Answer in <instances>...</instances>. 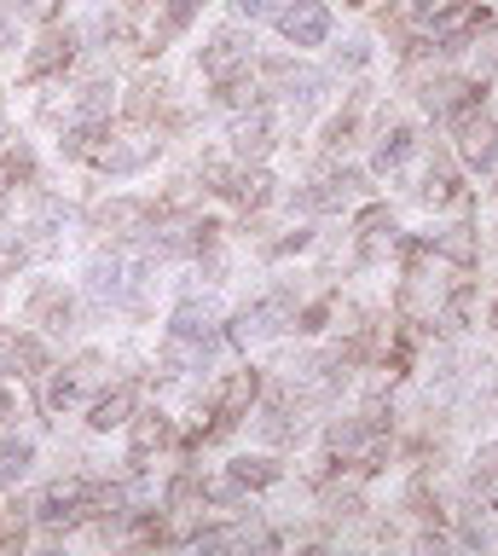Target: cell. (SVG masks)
Segmentation results:
<instances>
[{"instance_id":"9c48e42d","label":"cell","mask_w":498,"mask_h":556,"mask_svg":"<svg viewBox=\"0 0 498 556\" xmlns=\"http://www.w3.org/2000/svg\"><path fill=\"white\" fill-rule=\"evenodd\" d=\"M354 191H359V174H331V180H319L314 191H302V208H342V203H354Z\"/></svg>"},{"instance_id":"5bb4252c","label":"cell","mask_w":498,"mask_h":556,"mask_svg":"<svg viewBox=\"0 0 498 556\" xmlns=\"http://www.w3.org/2000/svg\"><path fill=\"white\" fill-rule=\"evenodd\" d=\"M29 458H36V446L29 441H0V486H12L29 469Z\"/></svg>"},{"instance_id":"7a4b0ae2","label":"cell","mask_w":498,"mask_h":556,"mask_svg":"<svg viewBox=\"0 0 498 556\" xmlns=\"http://www.w3.org/2000/svg\"><path fill=\"white\" fill-rule=\"evenodd\" d=\"M279 29H284V41H296V47H319L324 35H331V12H324L319 0H296V7L279 12Z\"/></svg>"},{"instance_id":"4fadbf2b","label":"cell","mask_w":498,"mask_h":556,"mask_svg":"<svg viewBox=\"0 0 498 556\" xmlns=\"http://www.w3.org/2000/svg\"><path fill=\"white\" fill-rule=\"evenodd\" d=\"M151 156H157V139H133V146H111L99 163H105L111 174H133V168H145Z\"/></svg>"},{"instance_id":"ffe728a7","label":"cell","mask_w":498,"mask_h":556,"mask_svg":"<svg viewBox=\"0 0 498 556\" xmlns=\"http://www.w3.org/2000/svg\"><path fill=\"white\" fill-rule=\"evenodd\" d=\"M232 476L244 481V486H261V481H272V464H250V458H244V464L232 469Z\"/></svg>"},{"instance_id":"8992f818","label":"cell","mask_w":498,"mask_h":556,"mask_svg":"<svg viewBox=\"0 0 498 556\" xmlns=\"http://www.w3.org/2000/svg\"><path fill=\"white\" fill-rule=\"evenodd\" d=\"M93 377H99V354H81L71 371H59V377H53V389H47V406H76L81 389H88Z\"/></svg>"},{"instance_id":"ba28073f","label":"cell","mask_w":498,"mask_h":556,"mask_svg":"<svg viewBox=\"0 0 498 556\" xmlns=\"http://www.w3.org/2000/svg\"><path fill=\"white\" fill-rule=\"evenodd\" d=\"M232 151H238V156H267V151H272V116H267V111H250V116L232 128Z\"/></svg>"},{"instance_id":"30bf717a","label":"cell","mask_w":498,"mask_h":556,"mask_svg":"<svg viewBox=\"0 0 498 556\" xmlns=\"http://www.w3.org/2000/svg\"><path fill=\"white\" fill-rule=\"evenodd\" d=\"M29 319L47 325V330H64V325H71V295L53 290V285L36 290V295H29Z\"/></svg>"},{"instance_id":"3957f363","label":"cell","mask_w":498,"mask_h":556,"mask_svg":"<svg viewBox=\"0 0 498 556\" xmlns=\"http://www.w3.org/2000/svg\"><path fill=\"white\" fill-rule=\"evenodd\" d=\"M458 146H463V163H475V168H493L498 163V128H493L487 116H475V111L458 116Z\"/></svg>"},{"instance_id":"2e32d148","label":"cell","mask_w":498,"mask_h":556,"mask_svg":"<svg viewBox=\"0 0 498 556\" xmlns=\"http://www.w3.org/2000/svg\"><path fill=\"white\" fill-rule=\"evenodd\" d=\"M163 434H168V429H163V417H157V412H145V417H140V429H133V458H145L151 446H163Z\"/></svg>"},{"instance_id":"277c9868","label":"cell","mask_w":498,"mask_h":556,"mask_svg":"<svg viewBox=\"0 0 498 556\" xmlns=\"http://www.w3.org/2000/svg\"><path fill=\"white\" fill-rule=\"evenodd\" d=\"M93 498L99 493L88 481H59V486H47V498H41V521H53V528H59V521H76Z\"/></svg>"},{"instance_id":"ac0fdd59","label":"cell","mask_w":498,"mask_h":556,"mask_svg":"<svg viewBox=\"0 0 498 556\" xmlns=\"http://www.w3.org/2000/svg\"><path fill=\"white\" fill-rule=\"evenodd\" d=\"M197 7H203V0H175V7L163 12V29H157L163 41H168V35H180L186 24H192V12H197Z\"/></svg>"},{"instance_id":"8fae6325","label":"cell","mask_w":498,"mask_h":556,"mask_svg":"<svg viewBox=\"0 0 498 556\" xmlns=\"http://www.w3.org/2000/svg\"><path fill=\"white\" fill-rule=\"evenodd\" d=\"M423 104L435 116H452V111H470V87H463L458 76H446V81H429L423 87Z\"/></svg>"},{"instance_id":"7c38bea8","label":"cell","mask_w":498,"mask_h":556,"mask_svg":"<svg viewBox=\"0 0 498 556\" xmlns=\"http://www.w3.org/2000/svg\"><path fill=\"white\" fill-rule=\"evenodd\" d=\"M71 52H76V35H71V29H47V35H41V47H36V59H29V76H41V70L64 64Z\"/></svg>"},{"instance_id":"44dd1931","label":"cell","mask_w":498,"mask_h":556,"mask_svg":"<svg viewBox=\"0 0 498 556\" xmlns=\"http://www.w3.org/2000/svg\"><path fill=\"white\" fill-rule=\"evenodd\" d=\"M238 17H267V12H279V0H232Z\"/></svg>"},{"instance_id":"52a82bcc","label":"cell","mask_w":498,"mask_h":556,"mask_svg":"<svg viewBox=\"0 0 498 556\" xmlns=\"http://www.w3.org/2000/svg\"><path fill=\"white\" fill-rule=\"evenodd\" d=\"M267 76L279 81L290 99H302V104H314L324 93V76H319V70H307V64H267Z\"/></svg>"},{"instance_id":"cb8c5ba5","label":"cell","mask_w":498,"mask_h":556,"mask_svg":"<svg viewBox=\"0 0 498 556\" xmlns=\"http://www.w3.org/2000/svg\"><path fill=\"white\" fill-rule=\"evenodd\" d=\"M53 0H12V12H47Z\"/></svg>"},{"instance_id":"7402d4cb","label":"cell","mask_w":498,"mask_h":556,"mask_svg":"<svg viewBox=\"0 0 498 556\" xmlns=\"http://www.w3.org/2000/svg\"><path fill=\"white\" fill-rule=\"evenodd\" d=\"M446 7H458V0H418V7H411V17H440Z\"/></svg>"},{"instance_id":"d4e9b609","label":"cell","mask_w":498,"mask_h":556,"mask_svg":"<svg viewBox=\"0 0 498 556\" xmlns=\"http://www.w3.org/2000/svg\"><path fill=\"white\" fill-rule=\"evenodd\" d=\"M0 417H12V394L7 389H0Z\"/></svg>"},{"instance_id":"603a6c76","label":"cell","mask_w":498,"mask_h":556,"mask_svg":"<svg viewBox=\"0 0 498 556\" xmlns=\"http://www.w3.org/2000/svg\"><path fill=\"white\" fill-rule=\"evenodd\" d=\"M12 41H18V17H0V52H7Z\"/></svg>"},{"instance_id":"e0dca14e","label":"cell","mask_w":498,"mask_h":556,"mask_svg":"<svg viewBox=\"0 0 498 556\" xmlns=\"http://www.w3.org/2000/svg\"><path fill=\"white\" fill-rule=\"evenodd\" d=\"M406 156H411V134H406V128H394L383 146H376V163H383V168H400Z\"/></svg>"},{"instance_id":"d6986e66","label":"cell","mask_w":498,"mask_h":556,"mask_svg":"<svg viewBox=\"0 0 498 556\" xmlns=\"http://www.w3.org/2000/svg\"><path fill=\"white\" fill-rule=\"evenodd\" d=\"M440 255H452V261H470V226H452V232L440 238Z\"/></svg>"},{"instance_id":"9a60e30c","label":"cell","mask_w":498,"mask_h":556,"mask_svg":"<svg viewBox=\"0 0 498 556\" xmlns=\"http://www.w3.org/2000/svg\"><path fill=\"white\" fill-rule=\"evenodd\" d=\"M133 406V389H116L111 400H99L93 406V429H111V424H123V412Z\"/></svg>"},{"instance_id":"6da1fadb","label":"cell","mask_w":498,"mask_h":556,"mask_svg":"<svg viewBox=\"0 0 498 556\" xmlns=\"http://www.w3.org/2000/svg\"><path fill=\"white\" fill-rule=\"evenodd\" d=\"M290 307H296V295H290V290H267L261 302H250V307H244V319H238V342L279 337L284 319H290Z\"/></svg>"},{"instance_id":"5b68a950","label":"cell","mask_w":498,"mask_h":556,"mask_svg":"<svg viewBox=\"0 0 498 556\" xmlns=\"http://www.w3.org/2000/svg\"><path fill=\"white\" fill-rule=\"evenodd\" d=\"M250 59V41H244V29H220L209 47H203V70H209V76L220 81V76H232L238 64Z\"/></svg>"}]
</instances>
